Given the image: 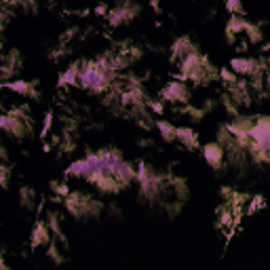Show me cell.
Wrapping results in <instances>:
<instances>
[{"label":"cell","instance_id":"cell-8","mask_svg":"<svg viewBox=\"0 0 270 270\" xmlns=\"http://www.w3.org/2000/svg\"><path fill=\"white\" fill-rule=\"evenodd\" d=\"M156 129L161 131V135H163L165 141H173V139H176V127L169 125L167 121H158V123H156Z\"/></svg>","mask_w":270,"mask_h":270},{"label":"cell","instance_id":"cell-2","mask_svg":"<svg viewBox=\"0 0 270 270\" xmlns=\"http://www.w3.org/2000/svg\"><path fill=\"white\" fill-rule=\"evenodd\" d=\"M224 156H226V152L218 141H211V144L203 146V158L207 161L209 167H213V169H222V165H224Z\"/></svg>","mask_w":270,"mask_h":270},{"label":"cell","instance_id":"cell-4","mask_svg":"<svg viewBox=\"0 0 270 270\" xmlns=\"http://www.w3.org/2000/svg\"><path fill=\"white\" fill-rule=\"evenodd\" d=\"M93 184L97 186V190H101L104 194H116L118 190H123V186L118 184V180L112 176V173H108V171L99 173V176L95 178Z\"/></svg>","mask_w":270,"mask_h":270},{"label":"cell","instance_id":"cell-3","mask_svg":"<svg viewBox=\"0 0 270 270\" xmlns=\"http://www.w3.org/2000/svg\"><path fill=\"white\" fill-rule=\"evenodd\" d=\"M163 97L167 101H173V104H186L188 89H186V85H181V83H171L163 89Z\"/></svg>","mask_w":270,"mask_h":270},{"label":"cell","instance_id":"cell-14","mask_svg":"<svg viewBox=\"0 0 270 270\" xmlns=\"http://www.w3.org/2000/svg\"><path fill=\"white\" fill-rule=\"evenodd\" d=\"M51 188H53V192H57L59 196H68V192H70L68 184H63V181H53Z\"/></svg>","mask_w":270,"mask_h":270},{"label":"cell","instance_id":"cell-13","mask_svg":"<svg viewBox=\"0 0 270 270\" xmlns=\"http://www.w3.org/2000/svg\"><path fill=\"white\" fill-rule=\"evenodd\" d=\"M220 78H222V81H224L226 85H234V83H236V74H234L230 68L220 70Z\"/></svg>","mask_w":270,"mask_h":270},{"label":"cell","instance_id":"cell-9","mask_svg":"<svg viewBox=\"0 0 270 270\" xmlns=\"http://www.w3.org/2000/svg\"><path fill=\"white\" fill-rule=\"evenodd\" d=\"M78 72H81V68H78V66L68 68V72L61 74L59 83H61V85H78Z\"/></svg>","mask_w":270,"mask_h":270},{"label":"cell","instance_id":"cell-10","mask_svg":"<svg viewBox=\"0 0 270 270\" xmlns=\"http://www.w3.org/2000/svg\"><path fill=\"white\" fill-rule=\"evenodd\" d=\"M245 34H247V38L253 43V45H258L264 41V34H262V30L258 26H251V23L247 21V26H245Z\"/></svg>","mask_w":270,"mask_h":270},{"label":"cell","instance_id":"cell-12","mask_svg":"<svg viewBox=\"0 0 270 270\" xmlns=\"http://www.w3.org/2000/svg\"><path fill=\"white\" fill-rule=\"evenodd\" d=\"M19 196H21V205L23 207H32V203H34V190L32 188H21V192H19Z\"/></svg>","mask_w":270,"mask_h":270},{"label":"cell","instance_id":"cell-17","mask_svg":"<svg viewBox=\"0 0 270 270\" xmlns=\"http://www.w3.org/2000/svg\"><path fill=\"white\" fill-rule=\"evenodd\" d=\"M95 13H97V15H104V13H106V6H104V4L97 6V9H95Z\"/></svg>","mask_w":270,"mask_h":270},{"label":"cell","instance_id":"cell-15","mask_svg":"<svg viewBox=\"0 0 270 270\" xmlns=\"http://www.w3.org/2000/svg\"><path fill=\"white\" fill-rule=\"evenodd\" d=\"M226 9L232 15H236L241 11V0H226Z\"/></svg>","mask_w":270,"mask_h":270},{"label":"cell","instance_id":"cell-11","mask_svg":"<svg viewBox=\"0 0 270 270\" xmlns=\"http://www.w3.org/2000/svg\"><path fill=\"white\" fill-rule=\"evenodd\" d=\"M6 87H9L11 91H15V93L30 95V91H32V87H34V85H30V83H26V81H13V83H9Z\"/></svg>","mask_w":270,"mask_h":270},{"label":"cell","instance_id":"cell-16","mask_svg":"<svg viewBox=\"0 0 270 270\" xmlns=\"http://www.w3.org/2000/svg\"><path fill=\"white\" fill-rule=\"evenodd\" d=\"M57 253H59V249L55 247V245H51V247H49V258H55V262H57V264H61V262H63V258H59Z\"/></svg>","mask_w":270,"mask_h":270},{"label":"cell","instance_id":"cell-6","mask_svg":"<svg viewBox=\"0 0 270 270\" xmlns=\"http://www.w3.org/2000/svg\"><path fill=\"white\" fill-rule=\"evenodd\" d=\"M51 243V230L45 224H36L34 232H32V245L34 247H41V245H49Z\"/></svg>","mask_w":270,"mask_h":270},{"label":"cell","instance_id":"cell-1","mask_svg":"<svg viewBox=\"0 0 270 270\" xmlns=\"http://www.w3.org/2000/svg\"><path fill=\"white\" fill-rule=\"evenodd\" d=\"M230 70L234 74H243V76H260L264 72V63L258 61V59H251V57H236L230 61Z\"/></svg>","mask_w":270,"mask_h":270},{"label":"cell","instance_id":"cell-7","mask_svg":"<svg viewBox=\"0 0 270 270\" xmlns=\"http://www.w3.org/2000/svg\"><path fill=\"white\" fill-rule=\"evenodd\" d=\"M190 51H194L190 38H180V41H176V45H173V55H176V57H186Z\"/></svg>","mask_w":270,"mask_h":270},{"label":"cell","instance_id":"cell-5","mask_svg":"<svg viewBox=\"0 0 270 270\" xmlns=\"http://www.w3.org/2000/svg\"><path fill=\"white\" fill-rule=\"evenodd\" d=\"M176 139L181 141L190 150H194L198 146V135L192 129H188V127H176Z\"/></svg>","mask_w":270,"mask_h":270}]
</instances>
